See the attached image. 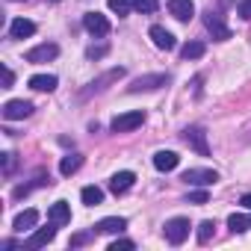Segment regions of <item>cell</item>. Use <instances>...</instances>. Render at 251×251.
Here are the masks:
<instances>
[{
    "label": "cell",
    "mask_w": 251,
    "mask_h": 251,
    "mask_svg": "<svg viewBox=\"0 0 251 251\" xmlns=\"http://www.w3.org/2000/svg\"><path fill=\"white\" fill-rule=\"evenodd\" d=\"M142 124H145V112H142V109H133V112L115 115L112 124H109V130H112V133H130V130L142 127Z\"/></svg>",
    "instance_id": "cell-1"
},
{
    "label": "cell",
    "mask_w": 251,
    "mask_h": 251,
    "mask_svg": "<svg viewBox=\"0 0 251 251\" xmlns=\"http://www.w3.org/2000/svg\"><path fill=\"white\" fill-rule=\"evenodd\" d=\"M189 230H192V225H189V219H183V216H175V219H169V222H166V239H169L172 245L186 242Z\"/></svg>",
    "instance_id": "cell-2"
},
{
    "label": "cell",
    "mask_w": 251,
    "mask_h": 251,
    "mask_svg": "<svg viewBox=\"0 0 251 251\" xmlns=\"http://www.w3.org/2000/svg\"><path fill=\"white\" fill-rule=\"evenodd\" d=\"M204 27H207V33L216 39V42H227L230 39V27L225 24V18L219 15V12H204Z\"/></svg>",
    "instance_id": "cell-3"
},
{
    "label": "cell",
    "mask_w": 251,
    "mask_h": 251,
    "mask_svg": "<svg viewBox=\"0 0 251 251\" xmlns=\"http://www.w3.org/2000/svg\"><path fill=\"white\" fill-rule=\"evenodd\" d=\"M83 27H86V33L89 36H95V39H103V36H109V21H106V15H100V12H86L83 15Z\"/></svg>",
    "instance_id": "cell-4"
},
{
    "label": "cell",
    "mask_w": 251,
    "mask_h": 251,
    "mask_svg": "<svg viewBox=\"0 0 251 251\" xmlns=\"http://www.w3.org/2000/svg\"><path fill=\"white\" fill-rule=\"evenodd\" d=\"M169 83V74H145V77H136L130 86H127V92H133V95H139V92H154V89H163Z\"/></svg>",
    "instance_id": "cell-5"
},
{
    "label": "cell",
    "mask_w": 251,
    "mask_h": 251,
    "mask_svg": "<svg viewBox=\"0 0 251 251\" xmlns=\"http://www.w3.org/2000/svg\"><path fill=\"white\" fill-rule=\"evenodd\" d=\"M180 180L189 183V186H213L219 180V172H213V169H189V172H183Z\"/></svg>",
    "instance_id": "cell-6"
},
{
    "label": "cell",
    "mask_w": 251,
    "mask_h": 251,
    "mask_svg": "<svg viewBox=\"0 0 251 251\" xmlns=\"http://www.w3.org/2000/svg\"><path fill=\"white\" fill-rule=\"evenodd\" d=\"M56 56H59V48H56L53 42H45V45H39V48H33V50H27V53H24V59H27V62H33V65L50 62V59H56Z\"/></svg>",
    "instance_id": "cell-7"
},
{
    "label": "cell",
    "mask_w": 251,
    "mask_h": 251,
    "mask_svg": "<svg viewBox=\"0 0 251 251\" xmlns=\"http://www.w3.org/2000/svg\"><path fill=\"white\" fill-rule=\"evenodd\" d=\"M33 115V103L30 100H6L3 103V118L6 121H21V118H30Z\"/></svg>",
    "instance_id": "cell-8"
},
{
    "label": "cell",
    "mask_w": 251,
    "mask_h": 251,
    "mask_svg": "<svg viewBox=\"0 0 251 251\" xmlns=\"http://www.w3.org/2000/svg\"><path fill=\"white\" fill-rule=\"evenodd\" d=\"M183 142L192 148V151H198L201 157H210V145H207V133L201 130V127H186L183 130Z\"/></svg>",
    "instance_id": "cell-9"
},
{
    "label": "cell",
    "mask_w": 251,
    "mask_h": 251,
    "mask_svg": "<svg viewBox=\"0 0 251 251\" xmlns=\"http://www.w3.org/2000/svg\"><path fill=\"white\" fill-rule=\"evenodd\" d=\"M56 227H59L56 222H50L48 227H36V230L27 236V242H24V245H27V248H42V245L53 242V239H56Z\"/></svg>",
    "instance_id": "cell-10"
},
{
    "label": "cell",
    "mask_w": 251,
    "mask_h": 251,
    "mask_svg": "<svg viewBox=\"0 0 251 251\" xmlns=\"http://www.w3.org/2000/svg\"><path fill=\"white\" fill-rule=\"evenodd\" d=\"M133 183H136V175H133V172H115V175L109 177V192H112V195H124Z\"/></svg>",
    "instance_id": "cell-11"
},
{
    "label": "cell",
    "mask_w": 251,
    "mask_h": 251,
    "mask_svg": "<svg viewBox=\"0 0 251 251\" xmlns=\"http://www.w3.org/2000/svg\"><path fill=\"white\" fill-rule=\"evenodd\" d=\"M148 36H151V42H154V48H160V50H175V36L166 30V27H160V24H154L151 30H148Z\"/></svg>",
    "instance_id": "cell-12"
},
{
    "label": "cell",
    "mask_w": 251,
    "mask_h": 251,
    "mask_svg": "<svg viewBox=\"0 0 251 251\" xmlns=\"http://www.w3.org/2000/svg\"><path fill=\"white\" fill-rule=\"evenodd\" d=\"M48 219H50V222H56L59 227H62V225H68V222H71V204H68V201H53V204H50V210H48Z\"/></svg>",
    "instance_id": "cell-13"
},
{
    "label": "cell",
    "mask_w": 251,
    "mask_h": 251,
    "mask_svg": "<svg viewBox=\"0 0 251 251\" xmlns=\"http://www.w3.org/2000/svg\"><path fill=\"white\" fill-rule=\"evenodd\" d=\"M124 227H127V219H124V216H106V219H100L95 225L98 233H121Z\"/></svg>",
    "instance_id": "cell-14"
},
{
    "label": "cell",
    "mask_w": 251,
    "mask_h": 251,
    "mask_svg": "<svg viewBox=\"0 0 251 251\" xmlns=\"http://www.w3.org/2000/svg\"><path fill=\"white\" fill-rule=\"evenodd\" d=\"M169 12L177 21H189L195 15V3H192V0H169Z\"/></svg>",
    "instance_id": "cell-15"
},
{
    "label": "cell",
    "mask_w": 251,
    "mask_h": 251,
    "mask_svg": "<svg viewBox=\"0 0 251 251\" xmlns=\"http://www.w3.org/2000/svg\"><path fill=\"white\" fill-rule=\"evenodd\" d=\"M36 33V24L30 18H15L9 24V39H30Z\"/></svg>",
    "instance_id": "cell-16"
},
{
    "label": "cell",
    "mask_w": 251,
    "mask_h": 251,
    "mask_svg": "<svg viewBox=\"0 0 251 251\" xmlns=\"http://www.w3.org/2000/svg\"><path fill=\"white\" fill-rule=\"evenodd\" d=\"M177 163H180V157H177L175 151H157V154H154V169H157V172H175Z\"/></svg>",
    "instance_id": "cell-17"
},
{
    "label": "cell",
    "mask_w": 251,
    "mask_h": 251,
    "mask_svg": "<svg viewBox=\"0 0 251 251\" xmlns=\"http://www.w3.org/2000/svg\"><path fill=\"white\" fill-rule=\"evenodd\" d=\"M121 77H124V68H112V71H106L100 80H92V83H89V89L83 92V98H89L92 92H100V89H106V83H112V80H121Z\"/></svg>",
    "instance_id": "cell-18"
},
{
    "label": "cell",
    "mask_w": 251,
    "mask_h": 251,
    "mask_svg": "<svg viewBox=\"0 0 251 251\" xmlns=\"http://www.w3.org/2000/svg\"><path fill=\"white\" fill-rule=\"evenodd\" d=\"M36 222H39V210H24V213H18L15 216V222H12V227L18 230V233H24V230H30V227H36Z\"/></svg>",
    "instance_id": "cell-19"
},
{
    "label": "cell",
    "mask_w": 251,
    "mask_h": 251,
    "mask_svg": "<svg viewBox=\"0 0 251 251\" xmlns=\"http://www.w3.org/2000/svg\"><path fill=\"white\" fill-rule=\"evenodd\" d=\"M56 77L53 74H33L30 77V89H36V92H53L56 89Z\"/></svg>",
    "instance_id": "cell-20"
},
{
    "label": "cell",
    "mask_w": 251,
    "mask_h": 251,
    "mask_svg": "<svg viewBox=\"0 0 251 251\" xmlns=\"http://www.w3.org/2000/svg\"><path fill=\"white\" fill-rule=\"evenodd\" d=\"M80 166H83V157H80V154H65V157L59 160V175L71 177V175H74Z\"/></svg>",
    "instance_id": "cell-21"
},
{
    "label": "cell",
    "mask_w": 251,
    "mask_h": 251,
    "mask_svg": "<svg viewBox=\"0 0 251 251\" xmlns=\"http://www.w3.org/2000/svg\"><path fill=\"white\" fill-rule=\"evenodd\" d=\"M207 53V45L204 42H186L183 48H180V56L183 59H201Z\"/></svg>",
    "instance_id": "cell-22"
},
{
    "label": "cell",
    "mask_w": 251,
    "mask_h": 251,
    "mask_svg": "<svg viewBox=\"0 0 251 251\" xmlns=\"http://www.w3.org/2000/svg\"><path fill=\"white\" fill-rule=\"evenodd\" d=\"M80 198H83L86 207H98V204H103V189H98V186H83Z\"/></svg>",
    "instance_id": "cell-23"
},
{
    "label": "cell",
    "mask_w": 251,
    "mask_h": 251,
    "mask_svg": "<svg viewBox=\"0 0 251 251\" xmlns=\"http://www.w3.org/2000/svg\"><path fill=\"white\" fill-rule=\"evenodd\" d=\"M227 227H230L233 233H245V230L251 227V216H239V213H233V216H227Z\"/></svg>",
    "instance_id": "cell-24"
},
{
    "label": "cell",
    "mask_w": 251,
    "mask_h": 251,
    "mask_svg": "<svg viewBox=\"0 0 251 251\" xmlns=\"http://www.w3.org/2000/svg\"><path fill=\"white\" fill-rule=\"evenodd\" d=\"M130 6H133L136 12H142V15H154V12L160 9L157 0H130Z\"/></svg>",
    "instance_id": "cell-25"
},
{
    "label": "cell",
    "mask_w": 251,
    "mask_h": 251,
    "mask_svg": "<svg viewBox=\"0 0 251 251\" xmlns=\"http://www.w3.org/2000/svg\"><path fill=\"white\" fill-rule=\"evenodd\" d=\"M213 230H216V222H210V219H207V222H201V225H198V242H201V245H207V242L213 239Z\"/></svg>",
    "instance_id": "cell-26"
},
{
    "label": "cell",
    "mask_w": 251,
    "mask_h": 251,
    "mask_svg": "<svg viewBox=\"0 0 251 251\" xmlns=\"http://www.w3.org/2000/svg\"><path fill=\"white\" fill-rule=\"evenodd\" d=\"M106 3H109V9H112L118 18H124V15L133 9V6H130V0H106Z\"/></svg>",
    "instance_id": "cell-27"
},
{
    "label": "cell",
    "mask_w": 251,
    "mask_h": 251,
    "mask_svg": "<svg viewBox=\"0 0 251 251\" xmlns=\"http://www.w3.org/2000/svg\"><path fill=\"white\" fill-rule=\"evenodd\" d=\"M106 53H109V45H98V48L92 45V48L86 50V56H89V59H103Z\"/></svg>",
    "instance_id": "cell-28"
},
{
    "label": "cell",
    "mask_w": 251,
    "mask_h": 251,
    "mask_svg": "<svg viewBox=\"0 0 251 251\" xmlns=\"http://www.w3.org/2000/svg\"><path fill=\"white\" fill-rule=\"evenodd\" d=\"M133 248H136L133 239H115V242L109 245V251H133Z\"/></svg>",
    "instance_id": "cell-29"
},
{
    "label": "cell",
    "mask_w": 251,
    "mask_h": 251,
    "mask_svg": "<svg viewBox=\"0 0 251 251\" xmlns=\"http://www.w3.org/2000/svg\"><path fill=\"white\" fill-rule=\"evenodd\" d=\"M210 201V195H207V186L204 189H195V192H189V204H207Z\"/></svg>",
    "instance_id": "cell-30"
},
{
    "label": "cell",
    "mask_w": 251,
    "mask_h": 251,
    "mask_svg": "<svg viewBox=\"0 0 251 251\" xmlns=\"http://www.w3.org/2000/svg\"><path fill=\"white\" fill-rule=\"evenodd\" d=\"M236 15L245 18V21H251V0H242V3L236 6Z\"/></svg>",
    "instance_id": "cell-31"
},
{
    "label": "cell",
    "mask_w": 251,
    "mask_h": 251,
    "mask_svg": "<svg viewBox=\"0 0 251 251\" xmlns=\"http://www.w3.org/2000/svg\"><path fill=\"white\" fill-rule=\"evenodd\" d=\"M0 157H3V172H6V175H12V172H15V154H9V151H6V154H0Z\"/></svg>",
    "instance_id": "cell-32"
},
{
    "label": "cell",
    "mask_w": 251,
    "mask_h": 251,
    "mask_svg": "<svg viewBox=\"0 0 251 251\" xmlns=\"http://www.w3.org/2000/svg\"><path fill=\"white\" fill-rule=\"evenodd\" d=\"M92 239V233H77V236H71V248H77V245H86Z\"/></svg>",
    "instance_id": "cell-33"
},
{
    "label": "cell",
    "mask_w": 251,
    "mask_h": 251,
    "mask_svg": "<svg viewBox=\"0 0 251 251\" xmlns=\"http://www.w3.org/2000/svg\"><path fill=\"white\" fill-rule=\"evenodd\" d=\"M12 83H15V74H12V68H3V89H12Z\"/></svg>",
    "instance_id": "cell-34"
},
{
    "label": "cell",
    "mask_w": 251,
    "mask_h": 251,
    "mask_svg": "<svg viewBox=\"0 0 251 251\" xmlns=\"http://www.w3.org/2000/svg\"><path fill=\"white\" fill-rule=\"evenodd\" d=\"M239 204H242V207H248V210H251V195H242V198H239Z\"/></svg>",
    "instance_id": "cell-35"
},
{
    "label": "cell",
    "mask_w": 251,
    "mask_h": 251,
    "mask_svg": "<svg viewBox=\"0 0 251 251\" xmlns=\"http://www.w3.org/2000/svg\"><path fill=\"white\" fill-rule=\"evenodd\" d=\"M50 3H59V0H50Z\"/></svg>",
    "instance_id": "cell-36"
}]
</instances>
